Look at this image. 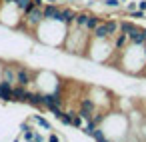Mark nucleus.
<instances>
[{
    "label": "nucleus",
    "instance_id": "2eb2a0df",
    "mask_svg": "<svg viewBox=\"0 0 146 142\" xmlns=\"http://www.w3.org/2000/svg\"><path fill=\"white\" fill-rule=\"evenodd\" d=\"M120 4H122L120 0H102V6L108 8V10H112V8L116 10V8H120Z\"/></svg>",
    "mask_w": 146,
    "mask_h": 142
},
{
    "label": "nucleus",
    "instance_id": "39448f33",
    "mask_svg": "<svg viewBox=\"0 0 146 142\" xmlns=\"http://www.w3.org/2000/svg\"><path fill=\"white\" fill-rule=\"evenodd\" d=\"M26 96H28V86L22 84L12 86V102H26Z\"/></svg>",
    "mask_w": 146,
    "mask_h": 142
},
{
    "label": "nucleus",
    "instance_id": "a878e982",
    "mask_svg": "<svg viewBox=\"0 0 146 142\" xmlns=\"http://www.w3.org/2000/svg\"><path fill=\"white\" fill-rule=\"evenodd\" d=\"M12 142H22V140H20V138H14V140H12Z\"/></svg>",
    "mask_w": 146,
    "mask_h": 142
},
{
    "label": "nucleus",
    "instance_id": "b1692460",
    "mask_svg": "<svg viewBox=\"0 0 146 142\" xmlns=\"http://www.w3.org/2000/svg\"><path fill=\"white\" fill-rule=\"evenodd\" d=\"M32 4H34V6H40V8H42V6H44L46 2H44V0H32Z\"/></svg>",
    "mask_w": 146,
    "mask_h": 142
},
{
    "label": "nucleus",
    "instance_id": "aec40b11",
    "mask_svg": "<svg viewBox=\"0 0 146 142\" xmlns=\"http://www.w3.org/2000/svg\"><path fill=\"white\" fill-rule=\"evenodd\" d=\"M46 142H60V138H58V134H54V132H48V138H46Z\"/></svg>",
    "mask_w": 146,
    "mask_h": 142
},
{
    "label": "nucleus",
    "instance_id": "f03ea898",
    "mask_svg": "<svg viewBox=\"0 0 146 142\" xmlns=\"http://www.w3.org/2000/svg\"><path fill=\"white\" fill-rule=\"evenodd\" d=\"M34 82V70H30L24 64H16V84L30 86Z\"/></svg>",
    "mask_w": 146,
    "mask_h": 142
},
{
    "label": "nucleus",
    "instance_id": "f257e3e1",
    "mask_svg": "<svg viewBox=\"0 0 146 142\" xmlns=\"http://www.w3.org/2000/svg\"><path fill=\"white\" fill-rule=\"evenodd\" d=\"M98 110H100V108L96 106V102H94L90 96H82V98H80V102H78V114H80L84 120H90Z\"/></svg>",
    "mask_w": 146,
    "mask_h": 142
},
{
    "label": "nucleus",
    "instance_id": "20e7f679",
    "mask_svg": "<svg viewBox=\"0 0 146 142\" xmlns=\"http://www.w3.org/2000/svg\"><path fill=\"white\" fill-rule=\"evenodd\" d=\"M0 80L16 84V64H2V68H0Z\"/></svg>",
    "mask_w": 146,
    "mask_h": 142
},
{
    "label": "nucleus",
    "instance_id": "f8f14e48",
    "mask_svg": "<svg viewBox=\"0 0 146 142\" xmlns=\"http://www.w3.org/2000/svg\"><path fill=\"white\" fill-rule=\"evenodd\" d=\"M100 20H102V16H98V14H92L90 12V16H88V22H86V26H84V30H88V32H92L98 24H100Z\"/></svg>",
    "mask_w": 146,
    "mask_h": 142
},
{
    "label": "nucleus",
    "instance_id": "0eeeda50",
    "mask_svg": "<svg viewBox=\"0 0 146 142\" xmlns=\"http://www.w3.org/2000/svg\"><path fill=\"white\" fill-rule=\"evenodd\" d=\"M26 102L30 106H34V108H44V104H42V92L40 90H28Z\"/></svg>",
    "mask_w": 146,
    "mask_h": 142
},
{
    "label": "nucleus",
    "instance_id": "dca6fc26",
    "mask_svg": "<svg viewBox=\"0 0 146 142\" xmlns=\"http://www.w3.org/2000/svg\"><path fill=\"white\" fill-rule=\"evenodd\" d=\"M128 14H130L132 20H142V18H146V12H144V10H138V8L132 10V12H128Z\"/></svg>",
    "mask_w": 146,
    "mask_h": 142
},
{
    "label": "nucleus",
    "instance_id": "1a4fd4ad",
    "mask_svg": "<svg viewBox=\"0 0 146 142\" xmlns=\"http://www.w3.org/2000/svg\"><path fill=\"white\" fill-rule=\"evenodd\" d=\"M126 44H128V36L124 32H118V34L112 36V48H114V52H120Z\"/></svg>",
    "mask_w": 146,
    "mask_h": 142
},
{
    "label": "nucleus",
    "instance_id": "5701e85b",
    "mask_svg": "<svg viewBox=\"0 0 146 142\" xmlns=\"http://www.w3.org/2000/svg\"><path fill=\"white\" fill-rule=\"evenodd\" d=\"M138 10H144L146 12V0H138Z\"/></svg>",
    "mask_w": 146,
    "mask_h": 142
},
{
    "label": "nucleus",
    "instance_id": "9d476101",
    "mask_svg": "<svg viewBox=\"0 0 146 142\" xmlns=\"http://www.w3.org/2000/svg\"><path fill=\"white\" fill-rule=\"evenodd\" d=\"M88 16H90V12H88V10H76V18H74V24H72V26L84 28V26H86V22H88Z\"/></svg>",
    "mask_w": 146,
    "mask_h": 142
},
{
    "label": "nucleus",
    "instance_id": "cd10ccee",
    "mask_svg": "<svg viewBox=\"0 0 146 142\" xmlns=\"http://www.w3.org/2000/svg\"><path fill=\"white\" fill-rule=\"evenodd\" d=\"M56 2H66V0H56Z\"/></svg>",
    "mask_w": 146,
    "mask_h": 142
},
{
    "label": "nucleus",
    "instance_id": "7ed1b4c3",
    "mask_svg": "<svg viewBox=\"0 0 146 142\" xmlns=\"http://www.w3.org/2000/svg\"><path fill=\"white\" fill-rule=\"evenodd\" d=\"M74 18H76V10H74V8H70V6H60L58 16H56V20H58L60 24L72 26V24H74Z\"/></svg>",
    "mask_w": 146,
    "mask_h": 142
},
{
    "label": "nucleus",
    "instance_id": "4be33fe9",
    "mask_svg": "<svg viewBox=\"0 0 146 142\" xmlns=\"http://www.w3.org/2000/svg\"><path fill=\"white\" fill-rule=\"evenodd\" d=\"M32 126H30V122H22L20 124V132H24V130H30Z\"/></svg>",
    "mask_w": 146,
    "mask_h": 142
},
{
    "label": "nucleus",
    "instance_id": "c85d7f7f",
    "mask_svg": "<svg viewBox=\"0 0 146 142\" xmlns=\"http://www.w3.org/2000/svg\"><path fill=\"white\" fill-rule=\"evenodd\" d=\"M66 2H76V0H66Z\"/></svg>",
    "mask_w": 146,
    "mask_h": 142
},
{
    "label": "nucleus",
    "instance_id": "9b49d317",
    "mask_svg": "<svg viewBox=\"0 0 146 142\" xmlns=\"http://www.w3.org/2000/svg\"><path fill=\"white\" fill-rule=\"evenodd\" d=\"M30 122H32V124H38L42 130H48V132H52V124H50V122H48L44 116H40V114H34V116L30 118Z\"/></svg>",
    "mask_w": 146,
    "mask_h": 142
},
{
    "label": "nucleus",
    "instance_id": "6ab92c4d",
    "mask_svg": "<svg viewBox=\"0 0 146 142\" xmlns=\"http://www.w3.org/2000/svg\"><path fill=\"white\" fill-rule=\"evenodd\" d=\"M124 8H126V12H132V10H136V8H138V2H126V4H124Z\"/></svg>",
    "mask_w": 146,
    "mask_h": 142
},
{
    "label": "nucleus",
    "instance_id": "a211bd4d",
    "mask_svg": "<svg viewBox=\"0 0 146 142\" xmlns=\"http://www.w3.org/2000/svg\"><path fill=\"white\" fill-rule=\"evenodd\" d=\"M22 138H24V140H32V138H34V128L24 130V132H22Z\"/></svg>",
    "mask_w": 146,
    "mask_h": 142
},
{
    "label": "nucleus",
    "instance_id": "4468645a",
    "mask_svg": "<svg viewBox=\"0 0 146 142\" xmlns=\"http://www.w3.org/2000/svg\"><path fill=\"white\" fill-rule=\"evenodd\" d=\"M138 24L136 22H132V20H120V32H124L126 36H128V32L130 30H134Z\"/></svg>",
    "mask_w": 146,
    "mask_h": 142
},
{
    "label": "nucleus",
    "instance_id": "412c9836",
    "mask_svg": "<svg viewBox=\"0 0 146 142\" xmlns=\"http://www.w3.org/2000/svg\"><path fill=\"white\" fill-rule=\"evenodd\" d=\"M32 140H34V142H46L44 136H42L40 132H36V130H34V138H32Z\"/></svg>",
    "mask_w": 146,
    "mask_h": 142
},
{
    "label": "nucleus",
    "instance_id": "6e6552de",
    "mask_svg": "<svg viewBox=\"0 0 146 142\" xmlns=\"http://www.w3.org/2000/svg\"><path fill=\"white\" fill-rule=\"evenodd\" d=\"M12 86H14V84L6 82V80H0V100L12 102Z\"/></svg>",
    "mask_w": 146,
    "mask_h": 142
},
{
    "label": "nucleus",
    "instance_id": "bb28decb",
    "mask_svg": "<svg viewBox=\"0 0 146 142\" xmlns=\"http://www.w3.org/2000/svg\"><path fill=\"white\" fill-rule=\"evenodd\" d=\"M144 60H146V46H144Z\"/></svg>",
    "mask_w": 146,
    "mask_h": 142
},
{
    "label": "nucleus",
    "instance_id": "423d86ee",
    "mask_svg": "<svg viewBox=\"0 0 146 142\" xmlns=\"http://www.w3.org/2000/svg\"><path fill=\"white\" fill-rule=\"evenodd\" d=\"M128 42H130V44L144 46V28L136 26L134 30H130V32H128Z\"/></svg>",
    "mask_w": 146,
    "mask_h": 142
},
{
    "label": "nucleus",
    "instance_id": "ddd939ff",
    "mask_svg": "<svg viewBox=\"0 0 146 142\" xmlns=\"http://www.w3.org/2000/svg\"><path fill=\"white\" fill-rule=\"evenodd\" d=\"M12 4H14V6L18 8V12H22V14H24L28 8H32V6H34V4H32V0H14Z\"/></svg>",
    "mask_w": 146,
    "mask_h": 142
},
{
    "label": "nucleus",
    "instance_id": "c756f323",
    "mask_svg": "<svg viewBox=\"0 0 146 142\" xmlns=\"http://www.w3.org/2000/svg\"><path fill=\"white\" fill-rule=\"evenodd\" d=\"M26 142H34V140H26Z\"/></svg>",
    "mask_w": 146,
    "mask_h": 142
},
{
    "label": "nucleus",
    "instance_id": "f3484780",
    "mask_svg": "<svg viewBox=\"0 0 146 142\" xmlns=\"http://www.w3.org/2000/svg\"><path fill=\"white\" fill-rule=\"evenodd\" d=\"M72 126H74V128H82V126H84V118H82L78 112L72 116Z\"/></svg>",
    "mask_w": 146,
    "mask_h": 142
},
{
    "label": "nucleus",
    "instance_id": "393cba45",
    "mask_svg": "<svg viewBox=\"0 0 146 142\" xmlns=\"http://www.w3.org/2000/svg\"><path fill=\"white\" fill-rule=\"evenodd\" d=\"M14 0H0V4H12Z\"/></svg>",
    "mask_w": 146,
    "mask_h": 142
}]
</instances>
